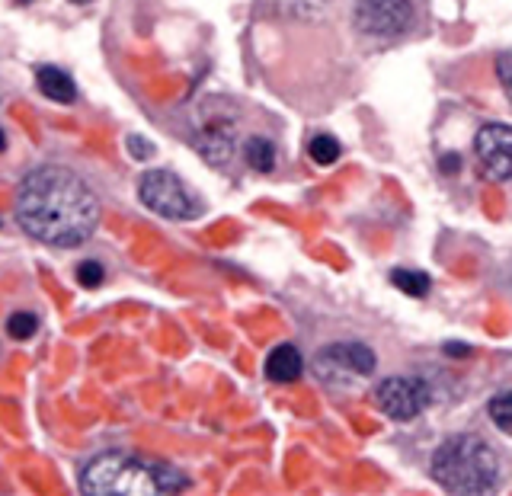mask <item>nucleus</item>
<instances>
[{
  "label": "nucleus",
  "mask_w": 512,
  "mask_h": 496,
  "mask_svg": "<svg viewBox=\"0 0 512 496\" xmlns=\"http://www.w3.org/2000/svg\"><path fill=\"white\" fill-rule=\"evenodd\" d=\"M391 282H394L404 295H410V298H426V295H429V288H432V282H429L426 272H416V269H394V272H391Z\"/></svg>",
  "instance_id": "obj_12"
},
{
  "label": "nucleus",
  "mask_w": 512,
  "mask_h": 496,
  "mask_svg": "<svg viewBox=\"0 0 512 496\" xmlns=\"http://www.w3.org/2000/svg\"><path fill=\"white\" fill-rule=\"evenodd\" d=\"M375 365H378L375 352L365 343H333L320 349L314 359L317 375L330 384L346 381V378H368L375 372Z\"/></svg>",
  "instance_id": "obj_6"
},
{
  "label": "nucleus",
  "mask_w": 512,
  "mask_h": 496,
  "mask_svg": "<svg viewBox=\"0 0 512 496\" xmlns=\"http://www.w3.org/2000/svg\"><path fill=\"white\" fill-rule=\"evenodd\" d=\"M36 330H39V317L32 314V311H16L7 320L10 340H32V336H36Z\"/></svg>",
  "instance_id": "obj_15"
},
{
  "label": "nucleus",
  "mask_w": 512,
  "mask_h": 496,
  "mask_svg": "<svg viewBox=\"0 0 512 496\" xmlns=\"http://www.w3.org/2000/svg\"><path fill=\"white\" fill-rule=\"evenodd\" d=\"M276 144H272L269 138L263 135H250L244 141V160L256 170V173H269L272 167H276Z\"/></svg>",
  "instance_id": "obj_11"
},
{
  "label": "nucleus",
  "mask_w": 512,
  "mask_h": 496,
  "mask_svg": "<svg viewBox=\"0 0 512 496\" xmlns=\"http://www.w3.org/2000/svg\"><path fill=\"white\" fill-rule=\"evenodd\" d=\"M487 413H490V420L496 426L512 436V391H500V394H496L490 404H487Z\"/></svg>",
  "instance_id": "obj_14"
},
{
  "label": "nucleus",
  "mask_w": 512,
  "mask_h": 496,
  "mask_svg": "<svg viewBox=\"0 0 512 496\" xmlns=\"http://www.w3.org/2000/svg\"><path fill=\"white\" fill-rule=\"evenodd\" d=\"M103 276H106L103 263H96V260H84V263L77 266V282L84 285V288H96V285L103 282Z\"/></svg>",
  "instance_id": "obj_16"
},
{
  "label": "nucleus",
  "mask_w": 512,
  "mask_h": 496,
  "mask_svg": "<svg viewBox=\"0 0 512 496\" xmlns=\"http://www.w3.org/2000/svg\"><path fill=\"white\" fill-rule=\"evenodd\" d=\"M413 20L410 0H356V13L352 23L359 32L372 39H391L400 36Z\"/></svg>",
  "instance_id": "obj_7"
},
{
  "label": "nucleus",
  "mask_w": 512,
  "mask_h": 496,
  "mask_svg": "<svg viewBox=\"0 0 512 496\" xmlns=\"http://www.w3.org/2000/svg\"><path fill=\"white\" fill-rule=\"evenodd\" d=\"M125 148L135 154V160H151V157H154V144H151V141H144L141 135H128Z\"/></svg>",
  "instance_id": "obj_18"
},
{
  "label": "nucleus",
  "mask_w": 512,
  "mask_h": 496,
  "mask_svg": "<svg viewBox=\"0 0 512 496\" xmlns=\"http://www.w3.org/2000/svg\"><path fill=\"white\" fill-rule=\"evenodd\" d=\"M71 4H77V7H84V4H93V0H71Z\"/></svg>",
  "instance_id": "obj_20"
},
{
  "label": "nucleus",
  "mask_w": 512,
  "mask_h": 496,
  "mask_svg": "<svg viewBox=\"0 0 512 496\" xmlns=\"http://www.w3.org/2000/svg\"><path fill=\"white\" fill-rule=\"evenodd\" d=\"M429 384L423 378L394 375L375 388V407L391 420H413L429 407Z\"/></svg>",
  "instance_id": "obj_5"
},
{
  "label": "nucleus",
  "mask_w": 512,
  "mask_h": 496,
  "mask_svg": "<svg viewBox=\"0 0 512 496\" xmlns=\"http://www.w3.org/2000/svg\"><path fill=\"white\" fill-rule=\"evenodd\" d=\"M7 148V135H4V128H0V151Z\"/></svg>",
  "instance_id": "obj_19"
},
{
  "label": "nucleus",
  "mask_w": 512,
  "mask_h": 496,
  "mask_svg": "<svg viewBox=\"0 0 512 496\" xmlns=\"http://www.w3.org/2000/svg\"><path fill=\"white\" fill-rule=\"evenodd\" d=\"M474 151L490 180H509L512 176V125L506 122L484 125L474 138Z\"/></svg>",
  "instance_id": "obj_8"
},
{
  "label": "nucleus",
  "mask_w": 512,
  "mask_h": 496,
  "mask_svg": "<svg viewBox=\"0 0 512 496\" xmlns=\"http://www.w3.org/2000/svg\"><path fill=\"white\" fill-rule=\"evenodd\" d=\"M340 141H336L333 135H314L311 138V144H308V154H311V160L314 164H320V167H330V164H336L340 160Z\"/></svg>",
  "instance_id": "obj_13"
},
{
  "label": "nucleus",
  "mask_w": 512,
  "mask_h": 496,
  "mask_svg": "<svg viewBox=\"0 0 512 496\" xmlns=\"http://www.w3.org/2000/svg\"><path fill=\"white\" fill-rule=\"evenodd\" d=\"M304 372V359H301V352L295 346H276L266 356V378L269 381H276V384H288V381H298Z\"/></svg>",
  "instance_id": "obj_9"
},
{
  "label": "nucleus",
  "mask_w": 512,
  "mask_h": 496,
  "mask_svg": "<svg viewBox=\"0 0 512 496\" xmlns=\"http://www.w3.org/2000/svg\"><path fill=\"white\" fill-rule=\"evenodd\" d=\"M36 84L42 90V96H48L52 103H74L77 100V87L68 71L55 68V64H42V68L36 71Z\"/></svg>",
  "instance_id": "obj_10"
},
{
  "label": "nucleus",
  "mask_w": 512,
  "mask_h": 496,
  "mask_svg": "<svg viewBox=\"0 0 512 496\" xmlns=\"http://www.w3.org/2000/svg\"><path fill=\"white\" fill-rule=\"evenodd\" d=\"M496 77H500V87L506 93V100L512 103V55L496 58Z\"/></svg>",
  "instance_id": "obj_17"
},
{
  "label": "nucleus",
  "mask_w": 512,
  "mask_h": 496,
  "mask_svg": "<svg viewBox=\"0 0 512 496\" xmlns=\"http://www.w3.org/2000/svg\"><path fill=\"white\" fill-rule=\"evenodd\" d=\"M432 477L448 493H490L500 484V458L477 436H452L432 455Z\"/></svg>",
  "instance_id": "obj_3"
},
{
  "label": "nucleus",
  "mask_w": 512,
  "mask_h": 496,
  "mask_svg": "<svg viewBox=\"0 0 512 496\" xmlns=\"http://www.w3.org/2000/svg\"><path fill=\"white\" fill-rule=\"evenodd\" d=\"M189 477L164 461H151L132 452H103L80 471V493L87 496H151L180 493Z\"/></svg>",
  "instance_id": "obj_2"
},
{
  "label": "nucleus",
  "mask_w": 512,
  "mask_h": 496,
  "mask_svg": "<svg viewBox=\"0 0 512 496\" xmlns=\"http://www.w3.org/2000/svg\"><path fill=\"white\" fill-rule=\"evenodd\" d=\"M16 221L48 247H80L100 224V199L84 176L45 164L23 176L16 192Z\"/></svg>",
  "instance_id": "obj_1"
},
{
  "label": "nucleus",
  "mask_w": 512,
  "mask_h": 496,
  "mask_svg": "<svg viewBox=\"0 0 512 496\" xmlns=\"http://www.w3.org/2000/svg\"><path fill=\"white\" fill-rule=\"evenodd\" d=\"M138 199L170 221H189L202 212L199 199L186 189V183L170 170H148L138 180Z\"/></svg>",
  "instance_id": "obj_4"
}]
</instances>
